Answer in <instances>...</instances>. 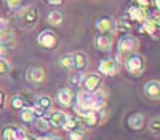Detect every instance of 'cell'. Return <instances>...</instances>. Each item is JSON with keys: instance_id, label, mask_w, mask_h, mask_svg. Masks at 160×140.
<instances>
[{"instance_id": "52a82bcc", "label": "cell", "mask_w": 160, "mask_h": 140, "mask_svg": "<svg viewBox=\"0 0 160 140\" xmlns=\"http://www.w3.org/2000/svg\"><path fill=\"white\" fill-rule=\"evenodd\" d=\"M83 91L95 94L98 91L102 89V76L99 73H88L85 75V80H83Z\"/></svg>"}, {"instance_id": "7c38bea8", "label": "cell", "mask_w": 160, "mask_h": 140, "mask_svg": "<svg viewBox=\"0 0 160 140\" xmlns=\"http://www.w3.org/2000/svg\"><path fill=\"white\" fill-rule=\"evenodd\" d=\"M88 54L85 51H75L72 53V69L74 72H83L87 67H88Z\"/></svg>"}, {"instance_id": "74e56055", "label": "cell", "mask_w": 160, "mask_h": 140, "mask_svg": "<svg viewBox=\"0 0 160 140\" xmlns=\"http://www.w3.org/2000/svg\"><path fill=\"white\" fill-rule=\"evenodd\" d=\"M158 22H160V19H158Z\"/></svg>"}, {"instance_id": "3957f363", "label": "cell", "mask_w": 160, "mask_h": 140, "mask_svg": "<svg viewBox=\"0 0 160 140\" xmlns=\"http://www.w3.org/2000/svg\"><path fill=\"white\" fill-rule=\"evenodd\" d=\"M16 21H18V25L22 30L34 29L38 22V10L35 7H28V8L18 11Z\"/></svg>"}, {"instance_id": "4fadbf2b", "label": "cell", "mask_w": 160, "mask_h": 140, "mask_svg": "<svg viewBox=\"0 0 160 140\" xmlns=\"http://www.w3.org/2000/svg\"><path fill=\"white\" fill-rule=\"evenodd\" d=\"M56 102L61 105V107H72L74 102H75V94L72 89L69 88H64V89H59L56 93Z\"/></svg>"}, {"instance_id": "d6a6232c", "label": "cell", "mask_w": 160, "mask_h": 140, "mask_svg": "<svg viewBox=\"0 0 160 140\" xmlns=\"http://www.w3.org/2000/svg\"><path fill=\"white\" fill-rule=\"evenodd\" d=\"M5 30H8V21L5 18H0V34H3Z\"/></svg>"}, {"instance_id": "7402d4cb", "label": "cell", "mask_w": 160, "mask_h": 140, "mask_svg": "<svg viewBox=\"0 0 160 140\" xmlns=\"http://www.w3.org/2000/svg\"><path fill=\"white\" fill-rule=\"evenodd\" d=\"M35 120H37V118H35L34 111L31 110V107H28V108H24V110L19 111V121H21L22 124H34Z\"/></svg>"}, {"instance_id": "4dcf8cb0", "label": "cell", "mask_w": 160, "mask_h": 140, "mask_svg": "<svg viewBox=\"0 0 160 140\" xmlns=\"http://www.w3.org/2000/svg\"><path fill=\"white\" fill-rule=\"evenodd\" d=\"M7 7L11 10V11H21V8H22V2H7Z\"/></svg>"}, {"instance_id": "4316f807", "label": "cell", "mask_w": 160, "mask_h": 140, "mask_svg": "<svg viewBox=\"0 0 160 140\" xmlns=\"http://www.w3.org/2000/svg\"><path fill=\"white\" fill-rule=\"evenodd\" d=\"M13 38H15V32L13 30H5L3 34H0V43L8 45L10 42H13Z\"/></svg>"}, {"instance_id": "484cf974", "label": "cell", "mask_w": 160, "mask_h": 140, "mask_svg": "<svg viewBox=\"0 0 160 140\" xmlns=\"http://www.w3.org/2000/svg\"><path fill=\"white\" fill-rule=\"evenodd\" d=\"M34 127L37 131H42V132H47L50 129V123L47 118H40V120H35L34 121Z\"/></svg>"}, {"instance_id": "6da1fadb", "label": "cell", "mask_w": 160, "mask_h": 140, "mask_svg": "<svg viewBox=\"0 0 160 140\" xmlns=\"http://www.w3.org/2000/svg\"><path fill=\"white\" fill-rule=\"evenodd\" d=\"M139 45H141V42H139V38L136 35H131V34L122 35V37L118 38V42H117V57L118 59H123V62H125V59L128 56L138 53Z\"/></svg>"}, {"instance_id": "ba28073f", "label": "cell", "mask_w": 160, "mask_h": 140, "mask_svg": "<svg viewBox=\"0 0 160 140\" xmlns=\"http://www.w3.org/2000/svg\"><path fill=\"white\" fill-rule=\"evenodd\" d=\"M142 94L149 100H160V80H149L142 86Z\"/></svg>"}, {"instance_id": "e0dca14e", "label": "cell", "mask_w": 160, "mask_h": 140, "mask_svg": "<svg viewBox=\"0 0 160 140\" xmlns=\"http://www.w3.org/2000/svg\"><path fill=\"white\" fill-rule=\"evenodd\" d=\"M53 102H55V100H53L50 96H47V94H42V96H37L35 97V107H38L40 110H43L47 115L53 110Z\"/></svg>"}, {"instance_id": "f546056e", "label": "cell", "mask_w": 160, "mask_h": 140, "mask_svg": "<svg viewBox=\"0 0 160 140\" xmlns=\"http://www.w3.org/2000/svg\"><path fill=\"white\" fill-rule=\"evenodd\" d=\"M68 140H88L83 132H69Z\"/></svg>"}, {"instance_id": "9a60e30c", "label": "cell", "mask_w": 160, "mask_h": 140, "mask_svg": "<svg viewBox=\"0 0 160 140\" xmlns=\"http://www.w3.org/2000/svg\"><path fill=\"white\" fill-rule=\"evenodd\" d=\"M128 126H130V129H133V131L144 129V126H146V116H144V113H141V111L131 113L130 116H128Z\"/></svg>"}, {"instance_id": "5bb4252c", "label": "cell", "mask_w": 160, "mask_h": 140, "mask_svg": "<svg viewBox=\"0 0 160 140\" xmlns=\"http://www.w3.org/2000/svg\"><path fill=\"white\" fill-rule=\"evenodd\" d=\"M95 48L98 49V51H101V53H109V51L112 49V46H114V37H111V35H96L95 37Z\"/></svg>"}, {"instance_id": "1f68e13d", "label": "cell", "mask_w": 160, "mask_h": 140, "mask_svg": "<svg viewBox=\"0 0 160 140\" xmlns=\"http://www.w3.org/2000/svg\"><path fill=\"white\" fill-rule=\"evenodd\" d=\"M8 54H10V46L0 43V59H7Z\"/></svg>"}, {"instance_id": "7a4b0ae2", "label": "cell", "mask_w": 160, "mask_h": 140, "mask_svg": "<svg viewBox=\"0 0 160 140\" xmlns=\"http://www.w3.org/2000/svg\"><path fill=\"white\" fill-rule=\"evenodd\" d=\"M125 70L131 75V76H141L146 72V67H148V61L141 53H135L125 59L123 62Z\"/></svg>"}, {"instance_id": "e575fe53", "label": "cell", "mask_w": 160, "mask_h": 140, "mask_svg": "<svg viewBox=\"0 0 160 140\" xmlns=\"http://www.w3.org/2000/svg\"><path fill=\"white\" fill-rule=\"evenodd\" d=\"M3 105H5V94L0 91V110L3 108Z\"/></svg>"}, {"instance_id": "2e32d148", "label": "cell", "mask_w": 160, "mask_h": 140, "mask_svg": "<svg viewBox=\"0 0 160 140\" xmlns=\"http://www.w3.org/2000/svg\"><path fill=\"white\" fill-rule=\"evenodd\" d=\"M141 25H142V32L149 34V35H152V37H157V35L160 34V22H158L157 18L149 16Z\"/></svg>"}, {"instance_id": "d590c367", "label": "cell", "mask_w": 160, "mask_h": 140, "mask_svg": "<svg viewBox=\"0 0 160 140\" xmlns=\"http://www.w3.org/2000/svg\"><path fill=\"white\" fill-rule=\"evenodd\" d=\"M47 138H48V140H62V137H61V135H56V134H53V135H48Z\"/></svg>"}, {"instance_id": "d4e9b609", "label": "cell", "mask_w": 160, "mask_h": 140, "mask_svg": "<svg viewBox=\"0 0 160 140\" xmlns=\"http://www.w3.org/2000/svg\"><path fill=\"white\" fill-rule=\"evenodd\" d=\"M58 64L61 69H72V53H64L62 56H59Z\"/></svg>"}, {"instance_id": "8992f818", "label": "cell", "mask_w": 160, "mask_h": 140, "mask_svg": "<svg viewBox=\"0 0 160 140\" xmlns=\"http://www.w3.org/2000/svg\"><path fill=\"white\" fill-rule=\"evenodd\" d=\"M122 70V64L114 57H108V59H101L98 64V73L99 75H106V76H114Z\"/></svg>"}, {"instance_id": "9c48e42d", "label": "cell", "mask_w": 160, "mask_h": 140, "mask_svg": "<svg viewBox=\"0 0 160 140\" xmlns=\"http://www.w3.org/2000/svg\"><path fill=\"white\" fill-rule=\"evenodd\" d=\"M45 78H47L45 70L38 65H31L26 70V80L31 84H42L45 81Z\"/></svg>"}, {"instance_id": "d6986e66", "label": "cell", "mask_w": 160, "mask_h": 140, "mask_svg": "<svg viewBox=\"0 0 160 140\" xmlns=\"http://www.w3.org/2000/svg\"><path fill=\"white\" fill-rule=\"evenodd\" d=\"M10 108L13 111H21L24 108H28V100H26V97L22 94H15L11 99H10Z\"/></svg>"}, {"instance_id": "5b68a950", "label": "cell", "mask_w": 160, "mask_h": 140, "mask_svg": "<svg viewBox=\"0 0 160 140\" xmlns=\"http://www.w3.org/2000/svg\"><path fill=\"white\" fill-rule=\"evenodd\" d=\"M37 43L47 51H53V49H56L59 46V35L51 29H45V30H42L38 34Z\"/></svg>"}, {"instance_id": "836d02e7", "label": "cell", "mask_w": 160, "mask_h": 140, "mask_svg": "<svg viewBox=\"0 0 160 140\" xmlns=\"http://www.w3.org/2000/svg\"><path fill=\"white\" fill-rule=\"evenodd\" d=\"M48 5H51V7H61L64 2H61V0H50V2H47Z\"/></svg>"}, {"instance_id": "ffe728a7", "label": "cell", "mask_w": 160, "mask_h": 140, "mask_svg": "<svg viewBox=\"0 0 160 140\" xmlns=\"http://www.w3.org/2000/svg\"><path fill=\"white\" fill-rule=\"evenodd\" d=\"M83 80H85V75L82 72H72L68 76V83H69V89H78L83 86Z\"/></svg>"}, {"instance_id": "cb8c5ba5", "label": "cell", "mask_w": 160, "mask_h": 140, "mask_svg": "<svg viewBox=\"0 0 160 140\" xmlns=\"http://www.w3.org/2000/svg\"><path fill=\"white\" fill-rule=\"evenodd\" d=\"M2 138L3 140H16V126L8 124L2 129Z\"/></svg>"}, {"instance_id": "ac0fdd59", "label": "cell", "mask_w": 160, "mask_h": 140, "mask_svg": "<svg viewBox=\"0 0 160 140\" xmlns=\"http://www.w3.org/2000/svg\"><path fill=\"white\" fill-rule=\"evenodd\" d=\"M82 121H80L77 116H68V120H66L62 129L68 131V132H83V127H82Z\"/></svg>"}, {"instance_id": "30bf717a", "label": "cell", "mask_w": 160, "mask_h": 140, "mask_svg": "<svg viewBox=\"0 0 160 140\" xmlns=\"http://www.w3.org/2000/svg\"><path fill=\"white\" fill-rule=\"evenodd\" d=\"M69 115L62 111V110H51L48 115H47V120L50 123V127H55V129H62V126L68 120Z\"/></svg>"}, {"instance_id": "8fae6325", "label": "cell", "mask_w": 160, "mask_h": 140, "mask_svg": "<svg viewBox=\"0 0 160 140\" xmlns=\"http://www.w3.org/2000/svg\"><path fill=\"white\" fill-rule=\"evenodd\" d=\"M127 18L131 21V22H138V24H142L146 19L149 18V11H146L142 8H139L136 3H133L128 11H127Z\"/></svg>"}, {"instance_id": "44dd1931", "label": "cell", "mask_w": 160, "mask_h": 140, "mask_svg": "<svg viewBox=\"0 0 160 140\" xmlns=\"http://www.w3.org/2000/svg\"><path fill=\"white\" fill-rule=\"evenodd\" d=\"M62 21H64V15L59 10H51L47 15V22L51 24V25H61Z\"/></svg>"}, {"instance_id": "277c9868", "label": "cell", "mask_w": 160, "mask_h": 140, "mask_svg": "<svg viewBox=\"0 0 160 140\" xmlns=\"http://www.w3.org/2000/svg\"><path fill=\"white\" fill-rule=\"evenodd\" d=\"M95 29L99 35H111L114 37L117 34V19L111 15H102L95 21Z\"/></svg>"}, {"instance_id": "f1b7e54d", "label": "cell", "mask_w": 160, "mask_h": 140, "mask_svg": "<svg viewBox=\"0 0 160 140\" xmlns=\"http://www.w3.org/2000/svg\"><path fill=\"white\" fill-rule=\"evenodd\" d=\"M16 140H31V137H29L28 132L22 129V127L16 126Z\"/></svg>"}, {"instance_id": "8d00e7d4", "label": "cell", "mask_w": 160, "mask_h": 140, "mask_svg": "<svg viewBox=\"0 0 160 140\" xmlns=\"http://www.w3.org/2000/svg\"><path fill=\"white\" fill-rule=\"evenodd\" d=\"M37 140H48L47 137H40V138H37Z\"/></svg>"}, {"instance_id": "83f0119b", "label": "cell", "mask_w": 160, "mask_h": 140, "mask_svg": "<svg viewBox=\"0 0 160 140\" xmlns=\"http://www.w3.org/2000/svg\"><path fill=\"white\" fill-rule=\"evenodd\" d=\"M11 70V64L8 59H0V75H7Z\"/></svg>"}, {"instance_id": "603a6c76", "label": "cell", "mask_w": 160, "mask_h": 140, "mask_svg": "<svg viewBox=\"0 0 160 140\" xmlns=\"http://www.w3.org/2000/svg\"><path fill=\"white\" fill-rule=\"evenodd\" d=\"M148 129L152 135L160 137V116H154L148 121Z\"/></svg>"}]
</instances>
